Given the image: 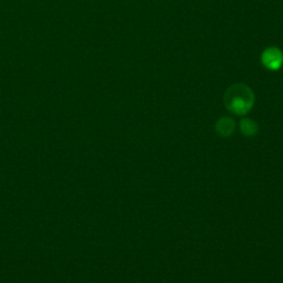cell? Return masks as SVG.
<instances>
[{"instance_id":"obj_3","label":"cell","mask_w":283,"mask_h":283,"mask_svg":"<svg viewBox=\"0 0 283 283\" xmlns=\"http://www.w3.org/2000/svg\"><path fill=\"white\" fill-rule=\"evenodd\" d=\"M217 131L219 132V134H221L223 136H228L233 133L235 129V122L233 119L230 118H222L217 122Z\"/></svg>"},{"instance_id":"obj_2","label":"cell","mask_w":283,"mask_h":283,"mask_svg":"<svg viewBox=\"0 0 283 283\" xmlns=\"http://www.w3.org/2000/svg\"><path fill=\"white\" fill-rule=\"evenodd\" d=\"M261 63L270 71H276L283 66V53L276 47H269L261 54Z\"/></svg>"},{"instance_id":"obj_1","label":"cell","mask_w":283,"mask_h":283,"mask_svg":"<svg viewBox=\"0 0 283 283\" xmlns=\"http://www.w3.org/2000/svg\"><path fill=\"white\" fill-rule=\"evenodd\" d=\"M224 106L236 115H245L250 111L255 103L253 91L244 83L230 85L223 96Z\"/></svg>"},{"instance_id":"obj_4","label":"cell","mask_w":283,"mask_h":283,"mask_svg":"<svg viewBox=\"0 0 283 283\" xmlns=\"http://www.w3.org/2000/svg\"><path fill=\"white\" fill-rule=\"evenodd\" d=\"M240 128H241V131L244 132L246 135H253V134H256L258 126L252 120L245 119L240 122Z\"/></svg>"}]
</instances>
